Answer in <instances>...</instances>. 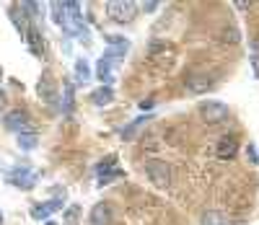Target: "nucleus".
Here are the masks:
<instances>
[{"label": "nucleus", "instance_id": "nucleus-1", "mask_svg": "<svg viewBox=\"0 0 259 225\" xmlns=\"http://www.w3.org/2000/svg\"><path fill=\"white\" fill-rule=\"evenodd\" d=\"M106 13L117 24H130L138 16V3H132V0H111V3H106Z\"/></svg>", "mask_w": 259, "mask_h": 225}, {"label": "nucleus", "instance_id": "nucleus-2", "mask_svg": "<svg viewBox=\"0 0 259 225\" xmlns=\"http://www.w3.org/2000/svg\"><path fill=\"white\" fill-rule=\"evenodd\" d=\"M145 174L153 181V186H158V189L171 186V168H168L166 161H145Z\"/></svg>", "mask_w": 259, "mask_h": 225}, {"label": "nucleus", "instance_id": "nucleus-3", "mask_svg": "<svg viewBox=\"0 0 259 225\" xmlns=\"http://www.w3.org/2000/svg\"><path fill=\"white\" fill-rule=\"evenodd\" d=\"M200 114H202L205 122L215 125V122H226L228 119V106L220 104V101H207V104L200 106Z\"/></svg>", "mask_w": 259, "mask_h": 225}, {"label": "nucleus", "instance_id": "nucleus-4", "mask_svg": "<svg viewBox=\"0 0 259 225\" xmlns=\"http://www.w3.org/2000/svg\"><path fill=\"white\" fill-rule=\"evenodd\" d=\"M5 130L18 132V135L29 132V130H31V125H29V114H26V111H21V109H16V111H10V114H5Z\"/></svg>", "mask_w": 259, "mask_h": 225}, {"label": "nucleus", "instance_id": "nucleus-5", "mask_svg": "<svg viewBox=\"0 0 259 225\" xmlns=\"http://www.w3.org/2000/svg\"><path fill=\"white\" fill-rule=\"evenodd\" d=\"M8 181L21 189H31L37 184V171H31V168H13V171H8Z\"/></svg>", "mask_w": 259, "mask_h": 225}, {"label": "nucleus", "instance_id": "nucleus-6", "mask_svg": "<svg viewBox=\"0 0 259 225\" xmlns=\"http://www.w3.org/2000/svg\"><path fill=\"white\" fill-rule=\"evenodd\" d=\"M109 44H114V47H111L106 54H104V57H109V60H119V57H125V54L130 52V42L127 39H122V37H114V34H106V37H104Z\"/></svg>", "mask_w": 259, "mask_h": 225}, {"label": "nucleus", "instance_id": "nucleus-7", "mask_svg": "<svg viewBox=\"0 0 259 225\" xmlns=\"http://www.w3.org/2000/svg\"><path fill=\"white\" fill-rule=\"evenodd\" d=\"M62 202H65V194L62 197H57V199H50V202H42V205H37L31 210V215L37 218V220H47L52 212H57V210H62Z\"/></svg>", "mask_w": 259, "mask_h": 225}, {"label": "nucleus", "instance_id": "nucleus-8", "mask_svg": "<svg viewBox=\"0 0 259 225\" xmlns=\"http://www.w3.org/2000/svg\"><path fill=\"white\" fill-rule=\"evenodd\" d=\"M39 96H42L44 101H50V104L57 98V83H54L52 73H44V75L39 78Z\"/></svg>", "mask_w": 259, "mask_h": 225}, {"label": "nucleus", "instance_id": "nucleus-9", "mask_svg": "<svg viewBox=\"0 0 259 225\" xmlns=\"http://www.w3.org/2000/svg\"><path fill=\"white\" fill-rule=\"evenodd\" d=\"M111 223V205L109 202H99L91 210V225H109Z\"/></svg>", "mask_w": 259, "mask_h": 225}, {"label": "nucleus", "instance_id": "nucleus-10", "mask_svg": "<svg viewBox=\"0 0 259 225\" xmlns=\"http://www.w3.org/2000/svg\"><path fill=\"white\" fill-rule=\"evenodd\" d=\"M236 150H239V140H236L233 135L220 137V142H218V158H233Z\"/></svg>", "mask_w": 259, "mask_h": 225}, {"label": "nucleus", "instance_id": "nucleus-11", "mask_svg": "<svg viewBox=\"0 0 259 225\" xmlns=\"http://www.w3.org/2000/svg\"><path fill=\"white\" fill-rule=\"evenodd\" d=\"M26 42H29L31 52L37 54V57H42V54H44V39H42V34H39L37 26H29V31H26Z\"/></svg>", "mask_w": 259, "mask_h": 225}, {"label": "nucleus", "instance_id": "nucleus-12", "mask_svg": "<svg viewBox=\"0 0 259 225\" xmlns=\"http://www.w3.org/2000/svg\"><path fill=\"white\" fill-rule=\"evenodd\" d=\"M8 16H10V21L16 24V29H18V34L21 37H26V31H29V21H26V13H24V8H10L8 10Z\"/></svg>", "mask_w": 259, "mask_h": 225}, {"label": "nucleus", "instance_id": "nucleus-13", "mask_svg": "<svg viewBox=\"0 0 259 225\" xmlns=\"http://www.w3.org/2000/svg\"><path fill=\"white\" fill-rule=\"evenodd\" d=\"M151 119H153V114H143V117H138L135 122H130V125H127L125 130H122L119 135H122V137H125V140H130V137H135V135L140 132V127H145V125H148Z\"/></svg>", "mask_w": 259, "mask_h": 225}, {"label": "nucleus", "instance_id": "nucleus-14", "mask_svg": "<svg viewBox=\"0 0 259 225\" xmlns=\"http://www.w3.org/2000/svg\"><path fill=\"white\" fill-rule=\"evenodd\" d=\"M111 98H114V91H111L109 86H101V88H96V91L91 93V101L96 106H106V104H111Z\"/></svg>", "mask_w": 259, "mask_h": 225}, {"label": "nucleus", "instance_id": "nucleus-15", "mask_svg": "<svg viewBox=\"0 0 259 225\" xmlns=\"http://www.w3.org/2000/svg\"><path fill=\"white\" fill-rule=\"evenodd\" d=\"M210 86H212V81H210V78H197V75H189V78H187V88H189L192 93L210 91Z\"/></svg>", "mask_w": 259, "mask_h": 225}, {"label": "nucleus", "instance_id": "nucleus-16", "mask_svg": "<svg viewBox=\"0 0 259 225\" xmlns=\"http://www.w3.org/2000/svg\"><path fill=\"white\" fill-rule=\"evenodd\" d=\"M96 67H99V70H96L99 81L104 83V86H109V81H111V67H114V60H109V57H101Z\"/></svg>", "mask_w": 259, "mask_h": 225}, {"label": "nucleus", "instance_id": "nucleus-17", "mask_svg": "<svg viewBox=\"0 0 259 225\" xmlns=\"http://www.w3.org/2000/svg\"><path fill=\"white\" fill-rule=\"evenodd\" d=\"M75 91H73V86L70 83H65L62 86V111L65 114H73V109H75Z\"/></svg>", "mask_w": 259, "mask_h": 225}, {"label": "nucleus", "instance_id": "nucleus-18", "mask_svg": "<svg viewBox=\"0 0 259 225\" xmlns=\"http://www.w3.org/2000/svg\"><path fill=\"white\" fill-rule=\"evenodd\" d=\"M114 163H117L114 155H106V158L96 166V176H99V179H104V176H109V174H114V171H117V166H114Z\"/></svg>", "mask_w": 259, "mask_h": 225}, {"label": "nucleus", "instance_id": "nucleus-19", "mask_svg": "<svg viewBox=\"0 0 259 225\" xmlns=\"http://www.w3.org/2000/svg\"><path fill=\"white\" fill-rule=\"evenodd\" d=\"M50 5H52V18H54V24H57L60 29H65V24H67L65 3H50Z\"/></svg>", "mask_w": 259, "mask_h": 225}, {"label": "nucleus", "instance_id": "nucleus-20", "mask_svg": "<svg viewBox=\"0 0 259 225\" xmlns=\"http://www.w3.org/2000/svg\"><path fill=\"white\" fill-rule=\"evenodd\" d=\"M75 78H78V81H81V83H86L88 78H91V70H88V62H86L83 57L75 62Z\"/></svg>", "mask_w": 259, "mask_h": 225}, {"label": "nucleus", "instance_id": "nucleus-21", "mask_svg": "<svg viewBox=\"0 0 259 225\" xmlns=\"http://www.w3.org/2000/svg\"><path fill=\"white\" fill-rule=\"evenodd\" d=\"M18 145H21L24 150H34V148H37V135H34V132L18 135Z\"/></svg>", "mask_w": 259, "mask_h": 225}, {"label": "nucleus", "instance_id": "nucleus-22", "mask_svg": "<svg viewBox=\"0 0 259 225\" xmlns=\"http://www.w3.org/2000/svg\"><path fill=\"white\" fill-rule=\"evenodd\" d=\"M78 218H81V207L78 205H70L67 207V212H65V225H78Z\"/></svg>", "mask_w": 259, "mask_h": 225}, {"label": "nucleus", "instance_id": "nucleus-23", "mask_svg": "<svg viewBox=\"0 0 259 225\" xmlns=\"http://www.w3.org/2000/svg\"><path fill=\"white\" fill-rule=\"evenodd\" d=\"M202 225H226V220H223L220 212H205L202 215Z\"/></svg>", "mask_w": 259, "mask_h": 225}, {"label": "nucleus", "instance_id": "nucleus-24", "mask_svg": "<svg viewBox=\"0 0 259 225\" xmlns=\"http://www.w3.org/2000/svg\"><path fill=\"white\" fill-rule=\"evenodd\" d=\"M21 8H24V13L39 16V3H34V0H26V3H21Z\"/></svg>", "mask_w": 259, "mask_h": 225}, {"label": "nucleus", "instance_id": "nucleus-25", "mask_svg": "<svg viewBox=\"0 0 259 225\" xmlns=\"http://www.w3.org/2000/svg\"><path fill=\"white\" fill-rule=\"evenodd\" d=\"M122 174H125V171H119V168H117L114 174H109V176H104V179H99V186H104V184H111V181H114V179H119Z\"/></svg>", "mask_w": 259, "mask_h": 225}, {"label": "nucleus", "instance_id": "nucleus-26", "mask_svg": "<svg viewBox=\"0 0 259 225\" xmlns=\"http://www.w3.org/2000/svg\"><path fill=\"white\" fill-rule=\"evenodd\" d=\"M158 0H148V3H143V8H145V13H153V10H158Z\"/></svg>", "mask_w": 259, "mask_h": 225}, {"label": "nucleus", "instance_id": "nucleus-27", "mask_svg": "<svg viewBox=\"0 0 259 225\" xmlns=\"http://www.w3.org/2000/svg\"><path fill=\"white\" fill-rule=\"evenodd\" d=\"M153 106V98H148V101H143V104H140V109H151Z\"/></svg>", "mask_w": 259, "mask_h": 225}, {"label": "nucleus", "instance_id": "nucleus-28", "mask_svg": "<svg viewBox=\"0 0 259 225\" xmlns=\"http://www.w3.org/2000/svg\"><path fill=\"white\" fill-rule=\"evenodd\" d=\"M0 104H5V93L3 91H0Z\"/></svg>", "mask_w": 259, "mask_h": 225}, {"label": "nucleus", "instance_id": "nucleus-29", "mask_svg": "<svg viewBox=\"0 0 259 225\" xmlns=\"http://www.w3.org/2000/svg\"><path fill=\"white\" fill-rule=\"evenodd\" d=\"M47 225H57V223H47Z\"/></svg>", "mask_w": 259, "mask_h": 225}, {"label": "nucleus", "instance_id": "nucleus-30", "mask_svg": "<svg viewBox=\"0 0 259 225\" xmlns=\"http://www.w3.org/2000/svg\"><path fill=\"white\" fill-rule=\"evenodd\" d=\"M0 75H3V67H0Z\"/></svg>", "mask_w": 259, "mask_h": 225}, {"label": "nucleus", "instance_id": "nucleus-31", "mask_svg": "<svg viewBox=\"0 0 259 225\" xmlns=\"http://www.w3.org/2000/svg\"><path fill=\"white\" fill-rule=\"evenodd\" d=\"M0 225H3V218H0Z\"/></svg>", "mask_w": 259, "mask_h": 225}]
</instances>
